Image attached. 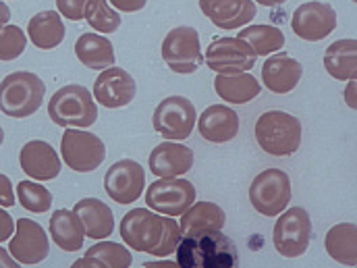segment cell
<instances>
[{
    "mask_svg": "<svg viewBox=\"0 0 357 268\" xmlns=\"http://www.w3.org/2000/svg\"><path fill=\"white\" fill-rule=\"evenodd\" d=\"M46 84L31 71H15L0 82V112L10 119L36 114L44 102Z\"/></svg>",
    "mask_w": 357,
    "mask_h": 268,
    "instance_id": "3957f363",
    "label": "cell"
},
{
    "mask_svg": "<svg viewBox=\"0 0 357 268\" xmlns=\"http://www.w3.org/2000/svg\"><path fill=\"white\" fill-rule=\"evenodd\" d=\"M351 2H354V4H356V0H351Z\"/></svg>",
    "mask_w": 357,
    "mask_h": 268,
    "instance_id": "f6af8a7d",
    "label": "cell"
},
{
    "mask_svg": "<svg viewBox=\"0 0 357 268\" xmlns=\"http://www.w3.org/2000/svg\"><path fill=\"white\" fill-rule=\"evenodd\" d=\"M8 254L23 267H36L50 254V241L46 231L31 218H19L15 233L8 239Z\"/></svg>",
    "mask_w": 357,
    "mask_h": 268,
    "instance_id": "4fadbf2b",
    "label": "cell"
},
{
    "mask_svg": "<svg viewBox=\"0 0 357 268\" xmlns=\"http://www.w3.org/2000/svg\"><path fill=\"white\" fill-rule=\"evenodd\" d=\"M61 156L65 165L75 173H91L106 158V146L96 135L86 129L67 127L61 137Z\"/></svg>",
    "mask_w": 357,
    "mask_h": 268,
    "instance_id": "52a82bcc",
    "label": "cell"
},
{
    "mask_svg": "<svg viewBox=\"0 0 357 268\" xmlns=\"http://www.w3.org/2000/svg\"><path fill=\"white\" fill-rule=\"evenodd\" d=\"M75 216L79 218L84 233L89 239H106L114 231V214L112 210L96 198H84L73 206Z\"/></svg>",
    "mask_w": 357,
    "mask_h": 268,
    "instance_id": "7402d4cb",
    "label": "cell"
},
{
    "mask_svg": "<svg viewBox=\"0 0 357 268\" xmlns=\"http://www.w3.org/2000/svg\"><path fill=\"white\" fill-rule=\"evenodd\" d=\"M195 123H197L199 135L212 144H227L235 140L239 133V114L233 108L222 106V104L208 106L197 117Z\"/></svg>",
    "mask_w": 357,
    "mask_h": 268,
    "instance_id": "d6986e66",
    "label": "cell"
},
{
    "mask_svg": "<svg viewBox=\"0 0 357 268\" xmlns=\"http://www.w3.org/2000/svg\"><path fill=\"white\" fill-rule=\"evenodd\" d=\"M131 265H133V256L125 246L114 244V241L98 239V244H93L86 252V256L73 265V268H129Z\"/></svg>",
    "mask_w": 357,
    "mask_h": 268,
    "instance_id": "f1b7e54d",
    "label": "cell"
},
{
    "mask_svg": "<svg viewBox=\"0 0 357 268\" xmlns=\"http://www.w3.org/2000/svg\"><path fill=\"white\" fill-rule=\"evenodd\" d=\"M112 8L121 10V13H137L146 6L148 0H108Z\"/></svg>",
    "mask_w": 357,
    "mask_h": 268,
    "instance_id": "74e56055",
    "label": "cell"
},
{
    "mask_svg": "<svg viewBox=\"0 0 357 268\" xmlns=\"http://www.w3.org/2000/svg\"><path fill=\"white\" fill-rule=\"evenodd\" d=\"M17 204L15 191H13V181L0 173V206L2 208H10Z\"/></svg>",
    "mask_w": 357,
    "mask_h": 268,
    "instance_id": "d590c367",
    "label": "cell"
},
{
    "mask_svg": "<svg viewBox=\"0 0 357 268\" xmlns=\"http://www.w3.org/2000/svg\"><path fill=\"white\" fill-rule=\"evenodd\" d=\"M175 254L178 268H233L239 265L235 241L220 229L183 233Z\"/></svg>",
    "mask_w": 357,
    "mask_h": 268,
    "instance_id": "7a4b0ae2",
    "label": "cell"
},
{
    "mask_svg": "<svg viewBox=\"0 0 357 268\" xmlns=\"http://www.w3.org/2000/svg\"><path fill=\"white\" fill-rule=\"evenodd\" d=\"M162 59L173 73H178V75L195 73L204 63V52H202L197 29L189 25L171 29L162 42Z\"/></svg>",
    "mask_w": 357,
    "mask_h": 268,
    "instance_id": "ba28073f",
    "label": "cell"
},
{
    "mask_svg": "<svg viewBox=\"0 0 357 268\" xmlns=\"http://www.w3.org/2000/svg\"><path fill=\"white\" fill-rule=\"evenodd\" d=\"M197 198L191 181L181 177H158L146 189V204L150 210L165 216H181Z\"/></svg>",
    "mask_w": 357,
    "mask_h": 268,
    "instance_id": "30bf717a",
    "label": "cell"
},
{
    "mask_svg": "<svg viewBox=\"0 0 357 268\" xmlns=\"http://www.w3.org/2000/svg\"><path fill=\"white\" fill-rule=\"evenodd\" d=\"M17 267V260L8 254V250L0 248V268H15Z\"/></svg>",
    "mask_w": 357,
    "mask_h": 268,
    "instance_id": "ab89813d",
    "label": "cell"
},
{
    "mask_svg": "<svg viewBox=\"0 0 357 268\" xmlns=\"http://www.w3.org/2000/svg\"><path fill=\"white\" fill-rule=\"evenodd\" d=\"M13 233H15V221H13V216H10L6 210L0 206V244L8 241Z\"/></svg>",
    "mask_w": 357,
    "mask_h": 268,
    "instance_id": "8d00e7d4",
    "label": "cell"
},
{
    "mask_svg": "<svg viewBox=\"0 0 357 268\" xmlns=\"http://www.w3.org/2000/svg\"><path fill=\"white\" fill-rule=\"evenodd\" d=\"M75 54L79 63L93 71H102L114 65V46L102 34H84L75 42Z\"/></svg>",
    "mask_w": 357,
    "mask_h": 268,
    "instance_id": "484cf974",
    "label": "cell"
},
{
    "mask_svg": "<svg viewBox=\"0 0 357 268\" xmlns=\"http://www.w3.org/2000/svg\"><path fill=\"white\" fill-rule=\"evenodd\" d=\"M324 248L333 260L343 267H357V227L356 223H339L328 229Z\"/></svg>",
    "mask_w": 357,
    "mask_h": 268,
    "instance_id": "83f0119b",
    "label": "cell"
},
{
    "mask_svg": "<svg viewBox=\"0 0 357 268\" xmlns=\"http://www.w3.org/2000/svg\"><path fill=\"white\" fill-rule=\"evenodd\" d=\"M148 167L154 177H183L193 167V150L167 140L150 152Z\"/></svg>",
    "mask_w": 357,
    "mask_h": 268,
    "instance_id": "ffe728a7",
    "label": "cell"
},
{
    "mask_svg": "<svg viewBox=\"0 0 357 268\" xmlns=\"http://www.w3.org/2000/svg\"><path fill=\"white\" fill-rule=\"evenodd\" d=\"M237 38H241L243 42H248L252 46V50L256 52V57L274 54V52L282 50V46H284L282 31L278 27H274V25H264V23L243 27L237 34Z\"/></svg>",
    "mask_w": 357,
    "mask_h": 268,
    "instance_id": "4dcf8cb0",
    "label": "cell"
},
{
    "mask_svg": "<svg viewBox=\"0 0 357 268\" xmlns=\"http://www.w3.org/2000/svg\"><path fill=\"white\" fill-rule=\"evenodd\" d=\"M137 94V84L121 67H108L102 69V73L93 82V100H98L104 108H123L135 100Z\"/></svg>",
    "mask_w": 357,
    "mask_h": 268,
    "instance_id": "2e32d148",
    "label": "cell"
},
{
    "mask_svg": "<svg viewBox=\"0 0 357 268\" xmlns=\"http://www.w3.org/2000/svg\"><path fill=\"white\" fill-rule=\"evenodd\" d=\"M146 187V171L137 161L123 158L114 163L104 175V189L116 204H133L142 198Z\"/></svg>",
    "mask_w": 357,
    "mask_h": 268,
    "instance_id": "9a60e30c",
    "label": "cell"
},
{
    "mask_svg": "<svg viewBox=\"0 0 357 268\" xmlns=\"http://www.w3.org/2000/svg\"><path fill=\"white\" fill-rule=\"evenodd\" d=\"M345 102H347V106L349 108H357V102H356V80H351L349 84H347V89H345Z\"/></svg>",
    "mask_w": 357,
    "mask_h": 268,
    "instance_id": "f35d334b",
    "label": "cell"
},
{
    "mask_svg": "<svg viewBox=\"0 0 357 268\" xmlns=\"http://www.w3.org/2000/svg\"><path fill=\"white\" fill-rule=\"evenodd\" d=\"M303 75V67L299 61L291 59L284 52L268 54L262 67V82L272 94H289L299 86Z\"/></svg>",
    "mask_w": 357,
    "mask_h": 268,
    "instance_id": "44dd1931",
    "label": "cell"
},
{
    "mask_svg": "<svg viewBox=\"0 0 357 268\" xmlns=\"http://www.w3.org/2000/svg\"><path fill=\"white\" fill-rule=\"evenodd\" d=\"M10 21V8L4 0H0V29Z\"/></svg>",
    "mask_w": 357,
    "mask_h": 268,
    "instance_id": "60d3db41",
    "label": "cell"
},
{
    "mask_svg": "<svg viewBox=\"0 0 357 268\" xmlns=\"http://www.w3.org/2000/svg\"><path fill=\"white\" fill-rule=\"evenodd\" d=\"M27 48V34L19 25H4L0 29V61L8 63L19 59Z\"/></svg>",
    "mask_w": 357,
    "mask_h": 268,
    "instance_id": "836d02e7",
    "label": "cell"
},
{
    "mask_svg": "<svg viewBox=\"0 0 357 268\" xmlns=\"http://www.w3.org/2000/svg\"><path fill=\"white\" fill-rule=\"evenodd\" d=\"M65 23L61 13L54 10H42L33 15L27 23V38L31 44L40 50H54L65 40Z\"/></svg>",
    "mask_w": 357,
    "mask_h": 268,
    "instance_id": "603a6c76",
    "label": "cell"
},
{
    "mask_svg": "<svg viewBox=\"0 0 357 268\" xmlns=\"http://www.w3.org/2000/svg\"><path fill=\"white\" fill-rule=\"evenodd\" d=\"M2 142H4V131H2V127H0V146H2Z\"/></svg>",
    "mask_w": 357,
    "mask_h": 268,
    "instance_id": "ee69618b",
    "label": "cell"
},
{
    "mask_svg": "<svg viewBox=\"0 0 357 268\" xmlns=\"http://www.w3.org/2000/svg\"><path fill=\"white\" fill-rule=\"evenodd\" d=\"M303 127L297 117L284 110H266L258 117L256 140L270 156H291L301 146Z\"/></svg>",
    "mask_w": 357,
    "mask_h": 268,
    "instance_id": "277c9868",
    "label": "cell"
},
{
    "mask_svg": "<svg viewBox=\"0 0 357 268\" xmlns=\"http://www.w3.org/2000/svg\"><path fill=\"white\" fill-rule=\"evenodd\" d=\"M50 237L63 252H79L84 250L86 241V233L79 218L73 210L67 208L54 210V214L50 216Z\"/></svg>",
    "mask_w": 357,
    "mask_h": 268,
    "instance_id": "d4e9b609",
    "label": "cell"
},
{
    "mask_svg": "<svg viewBox=\"0 0 357 268\" xmlns=\"http://www.w3.org/2000/svg\"><path fill=\"white\" fill-rule=\"evenodd\" d=\"M225 223H227V214L225 210L214 204V202H206V200H199V202H193L183 214H181V231L183 233H189V231H202V229H225Z\"/></svg>",
    "mask_w": 357,
    "mask_h": 268,
    "instance_id": "f546056e",
    "label": "cell"
},
{
    "mask_svg": "<svg viewBox=\"0 0 357 268\" xmlns=\"http://www.w3.org/2000/svg\"><path fill=\"white\" fill-rule=\"evenodd\" d=\"M181 237L183 231L175 216H165L150 208H133L121 221L125 246L158 258H169L177 250Z\"/></svg>",
    "mask_w": 357,
    "mask_h": 268,
    "instance_id": "6da1fadb",
    "label": "cell"
},
{
    "mask_svg": "<svg viewBox=\"0 0 357 268\" xmlns=\"http://www.w3.org/2000/svg\"><path fill=\"white\" fill-rule=\"evenodd\" d=\"M17 200L19 204L33 214H44L52 208V193L36 181H19L17 183Z\"/></svg>",
    "mask_w": 357,
    "mask_h": 268,
    "instance_id": "d6a6232c",
    "label": "cell"
},
{
    "mask_svg": "<svg viewBox=\"0 0 357 268\" xmlns=\"http://www.w3.org/2000/svg\"><path fill=\"white\" fill-rule=\"evenodd\" d=\"M291 27L305 42H320L337 29V10L320 0L303 2L291 17Z\"/></svg>",
    "mask_w": 357,
    "mask_h": 268,
    "instance_id": "5bb4252c",
    "label": "cell"
},
{
    "mask_svg": "<svg viewBox=\"0 0 357 268\" xmlns=\"http://www.w3.org/2000/svg\"><path fill=\"white\" fill-rule=\"evenodd\" d=\"M144 268H178L177 262H144Z\"/></svg>",
    "mask_w": 357,
    "mask_h": 268,
    "instance_id": "b9f144b4",
    "label": "cell"
},
{
    "mask_svg": "<svg viewBox=\"0 0 357 268\" xmlns=\"http://www.w3.org/2000/svg\"><path fill=\"white\" fill-rule=\"evenodd\" d=\"M202 13L220 29L245 27L258 13L254 0H199Z\"/></svg>",
    "mask_w": 357,
    "mask_h": 268,
    "instance_id": "ac0fdd59",
    "label": "cell"
},
{
    "mask_svg": "<svg viewBox=\"0 0 357 268\" xmlns=\"http://www.w3.org/2000/svg\"><path fill=\"white\" fill-rule=\"evenodd\" d=\"M89 0H56V8L61 17H67L71 21H82L84 19V8Z\"/></svg>",
    "mask_w": 357,
    "mask_h": 268,
    "instance_id": "e575fe53",
    "label": "cell"
},
{
    "mask_svg": "<svg viewBox=\"0 0 357 268\" xmlns=\"http://www.w3.org/2000/svg\"><path fill=\"white\" fill-rule=\"evenodd\" d=\"M206 67L218 75H233L252 71L256 67V52L241 38H216L206 50Z\"/></svg>",
    "mask_w": 357,
    "mask_h": 268,
    "instance_id": "8fae6325",
    "label": "cell"
},
{
    "mask_svg": "<svg viewBox=\"0 0 357 268\" xmlns=\"http://www.w3.org/2000/svg\"><path fill=\"white\" fill-rule=\"evenodd\" d=\"M324 69L337 82L357 80V42L356 38L337 40L324 52Z\"/></svg>",
    "mask_w": 357,
    "mask_h": 268,
    "instance_id": "cb8c5ba5",
    "label": "cell"
},
{
    "mask_svg": "<svg viewBox=\"0 0 357 268\" xmlns=\"http://www.w3.org/2000/svg\"><path fill=\"white\" fill-rule=\"evenodd\" d=\"M19 165L27 177L36 179V181H52L61 175V169H63L61 156L44 140L27 142L19 152Z\"/></svg>",
    "mask_w": 357,
    "mask_h": 268,
    "instance_id": "e0dca14e",
    "label": "cell"
},
{
    "mask_svg": "<svg viewBox=\"0 0 357 268\" xmlns=\"http://www.w3.org/2000/svg\"><path fill=\"white\" fill-rule=\"evenodd\" d=\"M84 19L98 34H112L121 27V15L110 6L108 0H89L84 8Z\"/></svg>",
    "mask_w": 357,
    "mask_h": 268,
    "instance_id": "1f68e13d",
    "label": "cell"
},
{
    "mask_svg": "<svg viewBox=\"0 0 357 268\" xmlns=\"http://www.w3.org/2000/svg\"><path fill=\"white\" fill-rule=\"evenodd\" d=\"M214 91L220 96V100L231 104H248L256 96H260L262 84L250 73H233V75H218L214 80Z\"/></svg>",
    "mask_w": 357,
    "mask_h": 268,
    "instance_id": "4316f807",
    "label": "cell"
},
{
    "mask_svg": "<svg viewBox=\"0 0 357 268\" xmlns=\"http://www.w3.org/2000/svg\"><path fill=\"white\" fill-rule=\"evenodd\" d=\"M312 241V218L305 208L293 206L278 214L272 244L282 258H299L307 252Z\"/></svg>",
    "mask_w": 357,
    "mask_h": 268,
    "instance_id": "8992f818",
    "label": "cell"
},
{
    "mask_svg": "<svg viewBox=\"0 0 357 268\" xmlns=\"http://www.w3.org/2000/svg\"><path fill=\"white\" fill-rule=\"evenodd\" d=\"M254 2H258L262 6H278V4H284L287 0H254Z\"/></svg>",
    "mask_w": 357,
    "mask_h": 268,
    "instance_id": "7bdbcfd3",
    "label": "cell"
},
{
    "mask_svg": "<svg viewBox=\"0 0 357 268\" xmlns=\"http://www.w3.org/2000/svg\"><path fill=\"white\" fill-rule=\"evenodd\" d=\"M197 121V110L191 100L185 96H169L165 98L152 117V125L156 133H160L165 140L183 142L191 135Z\"/></svg>",
    "mask_w": 357,
    "mask_h": 268,
    "instance_id": "9c48e42d",
    "label": "cell"
},
{
    "mask_svg": "<svg viewBox=\"0 0 357 268\" xmlns=\"http://www.w3.org/2000/svg\"><path fill=\"white\" fill-rule=\"evenodd\" d=\"M250 202L262 216H278L291 202V179L280 169H266L250 185Z\"/></svg>",
    "mask_w": 357,
    "mask_h": 268,
    "instance_id": "7c38bea8",
    "label": "cell"
},
{
    "mask_svg": "<svg viewBox=\"0 0 357 268\" xmlns=\"http://www.w3.org/2000/svg\"><path fill=\"white\" fill-rule=\"evenodd\" d=\"M48 117L59 127L88 129L98 119V106L91 91L79 84L56 89L48 100Z\"/></svg>",
    "mask_w": 357,
    "mask_h": 268,
    "instance_id": "5b68a950",
    "label": "cell"
}]
</instances>
